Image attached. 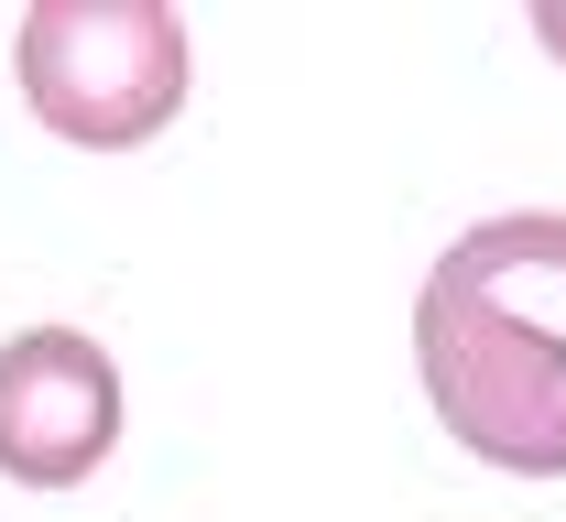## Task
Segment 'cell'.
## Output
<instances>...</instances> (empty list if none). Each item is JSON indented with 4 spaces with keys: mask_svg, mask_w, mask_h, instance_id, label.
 Here are the masks:
<instances>
[{
    "mask_svg": "<svg viewBox=\"0 0 566 522\" xmlns=\"http://www.w3.org/2000/svg\"><path fill=\"white\" fill-rule=\"evenodd\" d=\"M415 371L447 436L512 479H566V219H480L415 295Z\"/></svg>",
    "mask_w": 566,
    "mask_h": 522,
    "instance_id": "cell-1",
    "label": "cell"
},
{
    "mask_svg": "<svg viewBox=\"0 0 566 522\" xmlns=\"http://www.w3.org/2000/svg\"><path fill=\"white\" fill-rule=\"evenodd\" d=\"M11 66L44 131L132 152L186 109V22L164 0H33Z\"/></svg>",
    "mask_w": 566,
    "mask_h": 522,
    "instance_id": "cell-2",
    "label": "cell"
},
{
    "mask_svg": "<svg viewBox=\"0 0 566 522\" xmlns=\"http://www.w3.org/2000/svg\"><path fill=\"white\" fill-rule=\"evenodd\" d=\"M120 447V371L76 327H22L0 349V479L22 490H76Z\"/></svg>",
    "mask_w": 566,
    "mask_h": 522,
    "instance_id": "cell-3",
    "label": "cell"
},
{
    "mask_svg": "<svg viewBox=\"0 0 566 522\" xmlns=\"http://www.w3.org/2000/svg\"><path fill=\"white\" fill-rule=\"evenodd\" d=\"M534 33H545V55L566 66V0H534Z\"/></svg>",
    "mask_w": 566,
    "mask_h": 522,
    "instance_id": "cell-4",
    "label": "cell"
}]
</instances>
